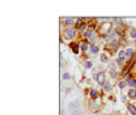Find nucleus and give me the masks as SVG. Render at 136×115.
Here are the masks:
<instances>
[{
	"label": "nucleus",
	"mask_w": 136,
	"mask_h": 115,
	"mask_svg": "<svg viewBox=\"0 0 136 115\" xmlns=\"http://www.w3.org/2000/svg\"><path fill=\"white\" fill-rule=\"evenodd\" d=\"M105 90H106V91H110V90H111V85H109V84H105Z\"/></svg>",
	"instance_id": "obj_25"
},
{
	"label": "nucleus",
	"mask_w": 136,
	"mask_h": 115,
	"mask_svg": "<svg viewBox=\"0 0 136 115\" xmlns=\"http://www.w3.org/2000/svg\"><path fill=\"white\" fill-rule=\"evenodd\" d=\"M80 106V99L78 98H75L73 101L71 102H68V105H67V110H77V107Z\"/></svg>",
	"instance_id": "obj_1"
},
{
	"label": "nucleus",
	"mask_w": 136,
	"mask_h": 115,
	"mask_svg": "<svg viewBox=\"0 0 136 115\" xmlns=\"http://www.w3.org/2000/svg\"><path fill=\"white\" fill-rule=\"evenodd\" d=\"M127 109H128V111H130L132 115H136V107H135L133 105H131V103H130V105L127 106Z\"/></svg>",
	"instance_id": "obj_9"
},
{
	"label": "nucleus",
	"mask_w": 136,
	"mask_h": 115,
	"mask_svg": "<svg viewBox=\"0 0 136 115\" xmlns=\"http://www.w3.org/2000/svg\"><path fill=\"white\" fill-rule=\"evenodd\" d=\"M70 115H84V112H83L81 110H75V111H72Z\"/></svg>",
	"instance_id": "obj_19"
},
{
	"label": "nucleus",
	"mask_w": 136,
	"mask_h": 115,
	"mask_svg": "<svg viewBox=\"0 0 136 115\" xmlns=\"http://www.w3.org/2000/svg\"><path fill=\"white\" fill-rule=\"evenodd\" d=\"M85 29H86V24H85V22H83L80 26H77V30H85Z\"/></svg>",
	"instance_id": "obj_21"
},
{
	"label": "nucleus",
	"mask_w": 136,
	"mask_h": 115,
	"mask_svg": "<svg viewBox=\"0 0 136 115\" xmlns=\"http://www.w3.org/2000/svg\"><path fill=\"white\" fill-rule=\"evenodd\" d=\"M128 72H130V64L128 65H126L123 68V71H122V76H127L128 75Z\"/></svg>",
	"instance_id": "obj_15"
},
{
	"label": "nucleus",
	"mask_w": 136,
	"mask_h": 115,
	"mask_svg": "<svg viewBox=\"0 0 136 115\" xmlns=\"http://www.w3.org/2000/svg\"><path fill=\"white\" fill-rule=\"evenodd\" d=\"M81 51H88V42L81 43Z\"/></svg>",
	"instance_id": "obj_18"
},
{
	"label": "nucleus",
	"mask_w": 136,
	"mask_h": 115,
	"mask_svg": "<svg viewBox=\"0 0 136 115\" xmlns=\"http://www.w3.org/2000/svg\"><path fill=\"white\" fill-rule=\"evenodd\" d=\"M128 97H130L131 99H135V98H136V90H135V89H131V90L128 91Z\"/></svg>",
	"instance_id": "obj_13"
},
{
	"label": "nucleus",
	"mask_w": 136,
	"mask_h": 115,
	"mask_svg": "<svg viewBox=\"0 0 136 115\" xmlns=\"http://www.w3.org/2000/svg\"><path fill=\"white\" fill-rule=\"evenodd\" d=\"M135 56H136V52H135Z\"/></svg>",
	"instance_id": "obj_28"
},
{
	"label": "nucleus",
	"mask_w": 136,
	"mask_h": 115,
	"mask_svg": "<svg viewBox=\"0 0 136 115\" xmlns=\"http://www.w3.org/2000/svg\"><path fill=\"white\" fill-rule=\"evenodd\" d=\"M135 42H136V41H135Z\"/></svg>",
	"instance_id": "obj_29"
},
{
	"label": "nucleus",
	"mask_w": 136,
	"mask_h": 115,
	"mask_svg": "<svg viewBox=\"0 0 136 115\" xmlns=\"http://www.w3.org/2000/svg\"><path fill=\"white\" fill-rule=\"evenodd\" d=\"M70 46H71V49H72V51H73L75 54H78V43H76V42H72Z\"/></svg>",
	"instance_id": "obj_7"
},
{
	"label": "nucleus",
	"mask_w": 136,
	"mask_h": 115,
	"mask_svg": "<svg viewBox=\"0 0 136 115\" xmlns=\"http://www.w3.org/2000/svg\"><path fill=\"white\" fill-rule=\"evenodd\" d=\"M131 37L136 38V30H132V31H131Z\"/></svg>",
	"instance_id": "obj_26"
},
{
	"label": "nucleus",
	"mask_w": 136,
	"mask_h": 115,
	"mask_svg": "<svg viewBox=\"0 0 136 115\" xmlns=\"http://www.w3.org/2000/svg\"><path fill=\"white\" fill-rule=\"evenodd\" d=\"M133 51H135V50H133V49H131V47H130V49H127V50H126V56H127V57L133 56V55H135V52H133Z\"/></svg>",
	"instance_id": "obj_10"
},
{
	"label": "nucleus",
	"mask_w": 136,
	"mask_h": 115,
	"mask_svg": "<svg viewBox=\"0 0 136 115\" xmlns=\"http://www.w3.org/2000/svg\"><path fill=\"white\" fill-rule=\"evenodd\" d=\"M101 60H102V63H107V62H109V57H107V55L102 54V55H101Z\"/></svg>",
	"instance_id": "obj_17"
},
{
	"label": "nucleus",
	"mask_w": 136,
	"mask_h": 115,
	"mask_svg": "<svg viewBox=\"0 0 136 115\" xmlns=\"http://www.w3.org/2000/svg\"><path fill=\"white\" fill-rule=\"evenodd\" d=\"M76 34H77V29L71 26V28H67V30H65V33H64V36H65V38L70 39V38H73Z\"/></svg>",
	"instance_id": "obj_2"
},
{
	"label": "nucleus",
	"mask_w": 136,
	"mask_h": 115,
	"mask_svg": "<svg viewBox=\"0 0 136 115\" xmlns=\"http://www.w3.org/2000/svg\"><path fill=\"white\" fill-rule=\"evenodd\" d=\"M85 67H86V68H92V67H93V62H92V60H86V62H85Z\"/></svg>",
	"instance_id": "obj_20"
},
{
	"label": "nucleus",
	"mask_w": 136,
	"mask_h": 115,
	"mask_svg": "<svg viewBox=\"0 0 136 115\" xmlns=\"http://www.w3.org/2000/svg\"><path fill=\"white\" fill-rule=\"evenodd\" d=\"M90 109H92L93 111H97V110L99 109V103H98L97 99H93V101H92V103H90Z\"/></svg>",
	"instance_id": "obj_6"
},
{
	"label": "nucleus",
	"mask_w": 136,
	"mask_h": 115,
	"mask_svg": "<svg viewBox=\"0 0 136 115\" xmlns=\"http://www.w3.org/2000/svg\"><path fill=\"white\" fill-rule=\"evenodd\" d=\"M75 22V18H64V24L67 25V26H70L71 28V25Z\"/></svg>",
	"instance_id": "obj_8"
},
{
	"label": "nucleus",
	"mask_w": 136,
	"mask_h": 115,
	"mask_svg": "<svg viewBox=\"0 0 136 115\" xmlns=\"http://www.w3.org/2000/svg\"><path fill=\"white\" fill-rule=\"evenodd\" d=\"M85 37H86L89 41H93L97 36H96V33H94V30H93V29H88V30L85 31Z\"/></svg>",
	"instance_id": "obj_5"
},
{
	"label": "nucleus",
	"mask_w": 136,
	"mask_h": 115,
	"mask_svg": "<svg viewBox=\"0 0 136 115\" xmlns=\"http://www.w3.org/2000/svg\"><path fill=\"white\" fill-rule=\"evenodd\" d=\"M90 97H92L93 99H97V97H98V91H97L96 89L90 90Z\"/></svg>",
	"instance_id": "obj_16"
},
{
	"label": "nucleus",
	"mask_w": 136,
	"mask_h": 115,
	"mask_svg": "<svg viewBox=\"0 0 136 115\" xmlns=\"http://www.w3.org/2000/svg\"><path fill=\"white\" fill-rule=\"evenodd\" d=\"M127 85H128V86H132V88H136V80H133V78H128Z\"/></svg>",
	"instance_id": "obj_12"
},
{
	"label": "nucleus",
	"mask_w": 136,
	"mask_h": 115,
	"mask_svg": "<svg viewBox=\"0 0 136 115\" xmlns=\"http://www.w3.org/2000/svg\"><path fill=\"white\" fill-rule=\"evenodd\" d=\"M123 63H124V57H118L117 64H118V65H123Z\"/></svg>",
	"instance_id": "obj_22"
},
{
	"label": "nucleus",
	"mask_w": 136,
	"mask_h": 115,
	"mask_svg": "<svg viewBox=\"0 0 136 115\" xmlns=\"http://www.w3.org/2000/svg\"><path fill=\"white\" fill-rule=\"evenodd\" d=\"M135 68H136V62H135Z\"/></svg>",
	"instance_id": "obj_27"
},
{
	"label": "nucleus",
	"mask_w": 136,
	"mask_h": 115,
	"mask_svg": "<svg viewBox=\"0 0 136 115\" xmlns=\"http://www.w3.org/2000/svg\"><path fill=\"white\" fill-rule=\"evenodd\" d=\"M126 85H127V84H126V83H124V81H120V83L118 84V86H119L120 89H124V88H126Z\"/></svg>",
	"instance_id": "obj_23"
},
{
	"label": "nucleus",
	"mask_w": 136,
	"mask_h": 115,
	"mask_svg": "<svg viewBox=\"0 0 136 115\" xmlns=\"http://www.w3.org/2000/svg\"><path fill=\"white\" fill-rule=\"evenodd\" d=\"M70 78H71V76H70V73H67V72H65V73L63 75V80H70Z\"/></svg>",
	"instance_id": "obj_24"
},
{
	"label": "nucleus",
	"mask_w": 136,
	"mask_h": 115,
	"mask_svg": "<svg viewBox=\"0 0 136 115\" xmlns=\"http://www.w3.org/2000/svg\"><path fill=\"white\" fill-rule=\"evenodd\" d=\"M110 67H111V70H110V75H111V77H112V78H115V77H117V71L114 70V64H111Z\"/></svg>",
	"instance_id": "obj_14"
},
{
	"label": "nucleus",
	"mask_w": 136,
	"mask_h": 115,
	"mask_svg": "<svg viewBox=\"0 0 136 115\" xmlns=\"http://www.w3.org/2000/svg\"><path fill=\"white\" fill-rule=\"evenodd\" d=\"M94 77H96V80H97V83H98V84H101V85H105V83H106V81H105V73H104V72H99V73H97Z\"/></svg>",
	"instance_id": "obj_4"
},
{
	"label": "nucleus",
	"mask_w": 136,
	"mask_h": 115,
	"mask_svg": "<svg viewBox=\"0 0 136 115\" xmlns=\"http://www.w3.org/2000/svg\"><path fill=\"white\" fill-rule=\"evenodd\" d=\"M98 50H99V49H98L97 44H92V47H90V52H92L93 55H96V54L98 52Z\"/></svg>",
	"instance_id": "obj_11"
},
{
	"label": "nucleus",
	"mask_w": 136,
	"mask_h": 115,
	"mask_svg": "<svg viewBox=\"0 0 136 115\" xmlns=\"http://www.w3.org/2000/svg\"><path fill=\"white\" fill-rule=\"evenodd\" d=\"M101 33H105V31H107L109 34H112V26H111V24L110 22H104V24L101 25Z\"/></svg>",
	"instance_id": "obj_3"
}]
</instances>
